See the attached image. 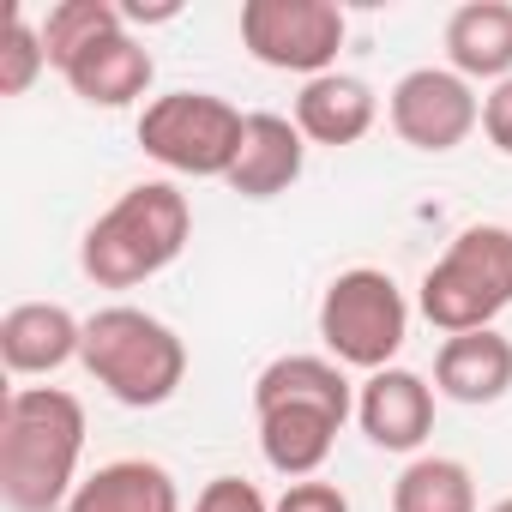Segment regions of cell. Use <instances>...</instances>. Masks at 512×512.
<instances>
[{"instance_id":"cell-1","label":"cell","mask_w":512,"mask_h":512,"mask_svg":"<svg viewBox=\"0 0 512 512\" xmlns=\"http://www.w3.org/2000/svg\"><path fill=\"white\" fill-rule=\"evenodd\" d=\"M253 416L266 464L290 482H308L356 416V386L332 356H278L253 380Z\"/></svg>"},{"instance_id":"cell-2","label":"cell","mask_w":512,"mask_h":512,"mask_svg":"<svg viewBox=\"0 0 512 512\" xmlns=\"http://www.w3.org/2000/svg\"><path fill=\"white\" fill-rule=\"evenodd\" d=\"M85 458V404L61 386H19L0 416V494L13 512H67Z\"/></svg>"},{"instance_id":"cell-3","label":"cell","mask_w":512,"mask_h":512,"mask_svg":"<svg viewBox=\"0 0 512 512\" xmlns=\"http://www.w3.org/2000/svg\"><path fill=\"white\" fill-rule=\"evenodd\" d=\"M193 235V205L175 181L127 187L79 241V266L97 290H139L145 278L169 272Z\"/></svg>"},{"instance_id":"cell-4","label":"cell","mask_w":512,"mask_h":512,"mask_svg":"<svg viewBox=\"0 0 512 512\" xmlns=\"http://www.w3.org/2000/svg\"><path fill=\"white\" fill-rule=\"evenodd\" d=\"M85 374L127 410H157L181 392L187 380V344L175 338V326H163L145 308H97L85 320V350H79Z\"/></svg>"},{"instance_id":"cell-5","label":"cell","mask_w":512,"mask_h":512,"mask_svg":"<svg viewBox=\"0 0 512 512\" xmlns=\"http://www.w3.org/2000/svg\"><path fill=\"white\" fill-rule=\"evenodd\" d=\"M416 308L446 338L494 326L512 308V229L506 223H470V229H458L452 247L428 266Z\"/></svg>"},{"instance_id":"cell-6","label":"cell","mask_w":512,"mask_h":512,"mask_svg":"<svg viewBox=\"0 0 512 512\" xmlns=\"http://www.w3.org/2000/svg\"><path fill=\"white\" fill-rule=\"evenodd\" d=\"M410 338V302L392 272L380 266H350L326 284L320 296V344L338 368H398V350Z\"/></svg>"},{"instance_id":"cell-7","label":"cell","mask_w":512,"mask_h":512,"mask_svg":"<svg viewBox=\"0 0 512 512\" xmlns=\"http://www.w3.org/2000/svg\"><path fill=\"white\" fill-rule=\"evenodd\" d=\"M241 133H247V115L217 91H163L139 115L145 157L163 163L169 175H193V181H223L235 169Z\"/></svg>"},{"instance_id":"cell-8","label":"cell","mask_w":512,"mask_h":512,"mask_svg":"<svg viewBox=\"0 0 512 512\" xmlns=\"http://www.w3.org/2000/svg\"><path fill=\"white\" fill-rule=\"evenodd\" d=\"M344 7L338 0H247L241 7V49L272 67V73H338V49H344Z\"/></svg>"},{"instance_id":"cell-9","label":"cell","mask_w":512,"mask_h":512,"mask_svg":"<svg viewBox=\"0 0 512 512\" xmlns=\"http://www.w3.org/2000/svg\"><path fill=\"white\" fill-rule=\"evenodd\" d=\"M386 115H392V133L410 145V151H458L476 127H482V97L470 79H458L452 67H410L392 97H386Z\"/></svg>"},{"instance_id":"cell-10","label":"cell","mask_w":512,"mask_h":512,"mask_svg":"<svg viewBox=\"0 0 512 512\" xmlns=\"http://www.w3.org/2000/svg\"><path fill=\"white\" fill-rule=\"evenodd\" d=\"M434 386L416 368H380L356 386V422L380 452H422L434 434Z\"/></svg>"},{"instance_id":"cell-11","label":"cell","mask_w":512,"mask_h":512,"mask_svg":"<svg viewBox=\"0 0 512 512\" xmlns=\"http://www.w3.org/2000/svg\"><path fill=\"white\" fill-rule=\"evenodd\" d=\"M302 163H308V139L290 115H247V133H241V151H235V169L223 175L229 193L241 199H278L302 181Z\"/></svg>"},{"instance_id":"cell-12","label":"cell","mask_w":512,"mask_h":512,"mask_svg":"<svg viewBox=\"0 0 512 512\" xmlns=\"http://www.w3.org/2000/svg\"><path fill=\"white\" fill-rule=\"evenodd\" d=\"M61 79H67L73 97L91 103V109H127V103H139V97L151 91L157 61H151V49L121 25V31L97 37L85 55H73V61L61 67Z\"/></svg>"},{"instance_id":"cell-13","label":"cell","mask_w":512,"mask_h":512,"mask_svg":"<svg viewBox=\"0 0 512 512\" xmlns=\"http://www.w3.org/2000/svg\"><path fill=\"white\" fill-rule=\"evenodd\" d=\"M434 392L452 404H470V410L500 404L512 392V338H500L494 326L446 338L434 356Z\"/></svg>"},{"instance_id":"cell-14","label":"cell","mask_w":512,"mask_h":512,"mask_svg":"<svg viewBox=\"0 0 512 512\" xmlns=\"http://www.w3.org/2000/svg\"><path fill=\"white\" fill-rule=\"evenodd\" d=\"M290 121L302 127L308 145H332V151H338V145H356V139L374 133L380 97H374V85L356 79V73H320V79L302 85Z\"/></svg>"},{"instance_id":"cell-15","label":"cell","mask_w":512,"mask_h":512,"mask_svg":"<svg viewBox=\"0 0 512 512\" xmlns=\"http://www.w3.org/2000/svg\"><path fill=\"white\" fill-rule=\"evenodd\" d=\"M85 350V320H73L61 302H19L0 320V362L13 374H55Z\"/></svg>"},{"instance_id":"cell-16","label":"cell","mask_w":512,"mask_h":512,"mask_svg":"<svg viewBox=\"0 0 512 512\" xmlns=\"http://www.w3.org/2000/svg\"><path fill=\"white\" fill-rule=\"evenodd\" d=\"M446 61L458 79H512V7L506 0H464L446 19Z\"/></svg>"},{"instance_id":"cell-17","label":"cell","mask_w":512,"mask_h":512,"mask_svg":"<svg viewBox=\"0 0 512 512\" xmlns=\"http://www.w3.org/2000/svg\"><path fill=\"white\" fill-rule=\"evenodd\" d=\"M67 512H181V488L157 458H115L73 488Z\"/></svg>"},{"instance_id":"cell-18","label":"cell","mask_w":512,"mask_h":512,"mask_svg":"<svg viewBox=\"0 0 512 512\" xmlns=\"http://www.w3.org/2000/svg\"><path fill=\"white\" fill-rule=\"evenodd\" d=\"M392 512H476L470 464L446 452H416L392 482Z\"/></svg>"},{"instance_id":"cell-19","label":"cell","mask_w":512,"mask_h":512,"mask_svg":"<svg viewBox=\"0 0 512 512\" xmlns=\"http://www.w3.org/2000/svg\"><path fill=\"white\" fill-rule=\"evenodd\" d=\"M121 25H127V19H121L115 0H55L49 19H43V49H49V67L61 73L73 55H85L97 37L121 31Z\"/></svg>"},{"instance_id":"cell-20","label":"cell","mask_w":512,"mask_h":512,"mask_svg":"<svg viewBox=\"0 0 512 512\" xmlns=\"http://www.w3.org/2000/svg\"><path fill=\"white\" fill-rule=\"evenodd\" d=\"M43 67H49L43 25H31L25 13H13L7 19V37H0V97H25Z\"/></svg>"},{"instance_id":"cell-21","label":"cell","mask_w":512,"mask_h":512,"mask_svg":"<svg viewBox=\"0 0 512 512\" xmlns=\"http://www.w3.org/2000/svg\"><path fill=\"white\" fill-rule=\"evenodd\" d=\"M193 512H272V500L253 488L247 476H211L193 500Z\"/></svg>"},{"instance_id":"cell-22","label":"cell","mask_w":512,"mask_h":512,"mask_svg":"<svg viewBox=\"0 0 512 512\" xmlns=\"http://www.w3.org/2000/svg\"><path fill=\"white\" fill-rule=\"evenodd\" d=\"M272 512H350V494L338 482H326V476H308V482H290L272 500Z\"/></svg>"},{"instance_id":"cell-23","label":"cell","mask_w":512,"mask_h":512,"mask_svg":"<svg viewBox=\"0 0 512 512\" xmlns=\"http://www.w3.org/2000/svg\"><path fill=\"white\" fill-rule=\"evenodd\" d=\"M482 133L500 157H512V79H500L488 97H482Z\"/></svg>"},{"instance_id":"cell-24","label":"cell","mask_w":512,"mask_h":512,"mask_svg":"<svg viewBox=\"0 0 512 512\" xmlns=\"http://www.w3.org/2000/svg\"><path fill=\"white\" fill-rule=\"evenodd\" d=\"M488 512H512V494H506V500H494V506H488Z\"/></svg>"}]
</instances>
